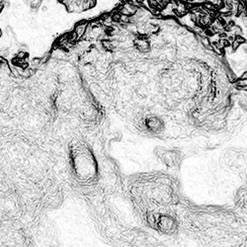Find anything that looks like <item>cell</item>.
Wrapping results in <instances>:
<instances>
[{
	"label": "cell",
	"mask_w": 247,
	"mask_h": 247,
	"mask_svg": "<svg viewBox=\"0 0 247 247\" xmlns=\"http://www.w3.org/2000/svg\"><path fill=\"white\" fill-rule=\"evenodd\" d=\"M88 24L89 23H87V22H80V23L76 24L75 26H74V31L73 32L76 34L77 38H78V41L84 37Z\"/></svg>",
	"instance_id": "obj_1"
},
{
	"label": "cell",
	"mask_w": 247,
	"mask_h": 247,
	"mask_svg": "<svg viewBox=\"0 0 247 247\" xmlns=\"http://www.w3.org/2000/svg\"><path fill=\"white\" fill-rule=\"evenodd\" d=\"M228 32L223 31V32H221V33H218V36L219 39H226V38H228Z\"/></svg>",
	"instance_id": "obj_3"
},
{
	"label": "cell",
	"mask_w": 247,
	"mask_h": 247,
	"mask_svg": "<svg viewBox=\"0 0 247 247\" xmlns=\"http://www.w3.org/2000/svg\"><path fill=\"white\" fill-rule=\"evenodd\" d=\"M23 1H24V2H26V3H28V1H29V0H23Z\"/></svg>",
	"instance_id": "obj_5"
},
{
	"label": "cell",
	"mask_w": 247,
	"mask_h": 247,
	"mask_svg": "<svg viewBox=\"0 0 247 247\" xmlns=\"http://www.w3.org/2000/svg\"><path fill=\"white\" fill-rule=\"evenodd\" d=\"M231 47H232V49H234V51H237V49L241 47V45L239 44L237 41H234L231 43Z\"/></svg>",
	"instance_id": "obj_2"
},
{
	"label": "cell",
	"mask_w": 247,
	"mask_h": 247,
	"mask_svg": "<svg viewBox=\"0 0 247 247\" xmlns=\"http://www.w3.org/2000/svg\"><path fill=\"white\" fill-rule=\"evenodd\" d=\"M226 39H228V41L230 42V43H232V42L235 41V36L232 35V34H228V38H226Z\"/></svg>",
	"instance_id": "obj_4"
}]
</instances>
